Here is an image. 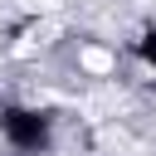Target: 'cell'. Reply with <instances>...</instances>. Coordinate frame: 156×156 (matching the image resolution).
Instances as JSON below:
<instances>
[{
  "mask_svg": "<svg viewBox=\"0 0 156 156\" xmlns=\"http://www.w3.org/2000/svg\"><path fill=\"white\" fill-rule=\"evenodd\" d=\"M78 63H83L88 73H98V78H102V73H112V54H107V49H83V54H78Z\"/></svg>",
  "mask_w": 156,
  "mask_h": 156,
  "instance_id": "1",
  "label": "cell"
},
{
  "mask_svg": "<svg viewBox=\"0 0 156 156\" xmlns=\"http://www.w3.org/2000/svg\"><path fill=\"white\" fill-rule=\"evenodd\" d=\"M24 10H54V0H20Z\"/></svg>",
  "mask_w": 156,
  "mask_h": 156,
  "instance_id": "2",
  "label": "cell"
}]
</instances>
